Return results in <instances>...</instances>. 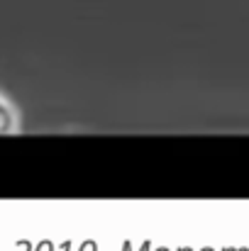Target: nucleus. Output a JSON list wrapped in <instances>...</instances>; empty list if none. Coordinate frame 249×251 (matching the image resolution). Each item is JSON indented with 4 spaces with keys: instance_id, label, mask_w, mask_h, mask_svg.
Segmentation results:
<instances>
[{
    "instance_id": "obj_1",
    "label": "nucleus",
    "mask_w": 249,
    "mask_h": 251,
    "mask_svg": "<svg viewBox=\"0 0 249 251\" xmlns=\"http://www.w3.org/2000/svg\"><path fill=\"white\" fill-rule=\"evenodd\" d=\"M10 127H12V115H10L5 100L0 98V132H10Z\"/></svg>"
}]
</instances>
